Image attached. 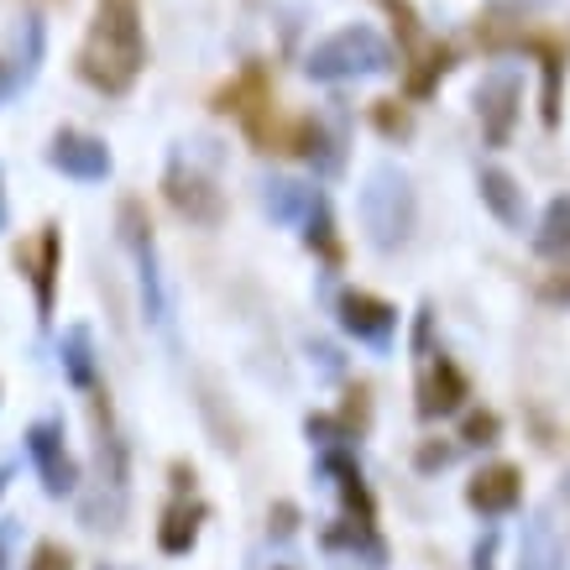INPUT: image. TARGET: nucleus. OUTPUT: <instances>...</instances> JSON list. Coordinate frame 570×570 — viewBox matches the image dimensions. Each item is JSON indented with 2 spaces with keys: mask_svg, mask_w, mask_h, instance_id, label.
<instances>
[{
  "mask_svg": "<svg viewBox=\"0 0 570 570\" xmlns=\"http://www.w3.org/2000/svg\"><path fill=\"white\" fill-rule=\"evenodd\" d=\"M288 153L304 157L320 178H335L346 168V131H341V126H325L320 116H309V121H298L294 131H288Z\"/></svg>",
  "mask_w": 570,
  "mask_h": 570,
  "instance_id": "obj_15",
  "label": "nucleus"
},
{
  "mask_svg": "<svg viewBox=\"0 0 570 570\" xmlns=\"http://www.w3.org/2000/svg\"><path fill=\"white\" fill-rule=\"evenodd\" d=\"M58 366H63V382L79 387V393H95V387H100V356H95L89 325L63 330V341H58Z\"/></svg>",
  "mask_w": 570,
  "mask_h": 570,
  "instance_id": "obj_19",
  "label": "nucleus"
},
{
  "mask_svg": "<svg viewBox=\"0 0 570 570\" xmlns=\"http://www.w3.org/2000/svg\"><path fill=\"white\" fill-rule=\"evenodd\" d=\"M141 69H147L141 0H100L79 48V79L100 95H126L141 79Z\"/></svg>",
  "mask_w": 570,
  "mask_h": 570,
  "instance_id": "obj_1",
  "label": "nucleus"
},
{
  "mask_svg": "<svg viewBox=\"0 0 570 570\" xmlns=\"http://www.w3.org/2000/svg\"><path fill=\"white\" fill-rule=\"evenodd\" d=\"M498 434H502V419L492 414V409H476V414H466V424H461V450L498 445Z\"/></svg>",
  "mask_w": 570,
  "mask_h": 570,
  "instance_id": "obj_26",
  "label": "nucleus"
},
{
  "mask_svg": "<svg viewBox=\"0 0 570 570\" xmlns=\"http://www.w3.org/2000/svg\"><path fill=\"white\" fill-rule=\"evenodd\" d=\"M539 294L550 298V304H570V262H560V273L544 277V288Z\"/></svg>",
  "mask_w": 570,
  "mask_h": 570,
  "instance_id": "obj_31",
  "label": "nucleus"
},
{
  "mask_svg": "<svg viewBox=\"0 0 570 570\" xmlns=\"http://www.w3.org/2000/svg\"><path fill=\"white\" fill-rule=\"evenodd\" d=\"M116 230H121V246L137 262V288H141V314L153 325H168V283H163V267H157V236L153 220L137 199H126L121 215H116Z\"/></svg>",
  "mask_w": 570,
  "mask_h": 570,
  "instance_id": "obj_4",
  "label": "nucleus"
},
{
  "mask_svg": "<svg viewBox=\"0 0 570 570\" xmlns=\"http://www.w3.org/2000/svg\"><path fill=\"white\" fill-rule=\"evenodd\" d=\"M519 502H523V471L513 461H492L466 482V508L487 523L519 513Z\"/></svg>",
  "mask_w": 570,
  "mask_h": 570,
  "instance_id": "obj_12",
  "label": "nucleus"
},
{
  "mask_svg": "<svg viewBox=\"0 0 570 570\" xmlns=\"http://www.w3.org/2000/svg\"><path fill=\"white\" fill-rule=\"evenodd\" d=\"M320 199H325V194L314 189V184H298V178H267V184H262V209H267L277 225H294V230L309 220V209L320 205Z\"/></svg>",
  "mask_w": 570,
  "mask_h": 570,
  "instance_id": "obj_20",
  "label": "nucleus"
},
{
  "mask_svg": "<svg viewBox=\"0 0 570 570\" xmlns=\"http://www.w3.org/2000/svg\"><path fill=\"white\" fill-rule=\"evenodd\" d=\"M519 48H534L539 52V69H544V105H539V116L544 126H560V85H566V58L554 42H539V37H519Z\"/></svg>",
  "mask_w": 570,
  "mask_h": 570,
  "instance_id": "obj_21",
  "label": "nucleus"
},
{
  "mask_svg": "<svg viewBox=\"0 0 570 570\" xmlns=\"http://www.w3.org/2000/svg\"><path fill=\"white\" fill-rule=\"evenodd\" d=\"M519 570H566V544H560V529H554L550 508H534L529 523H523Z\"/></svg>",
  "mask_w": 570,
  "mask_h": 570,
  "instance_id": "obj_17",
  "label": "nucleus"
},
{
  "mask_svg": "<svg viewBox=\"0 0 570 570\" xmlns=\"http://www.w3.org/2000/svg\"><path fill=\"white\" fill-rule=\"evenodd\" d=\"M471 570H498V529H487L471 550Z\"/></svg>",
  "mask_w": 570,
  "mask_h": 570,
  "instance_id": "obj_30",
  "label": "nucleus"
},
{
  "mask_svg": "<svg viewBox=\"0 0 570 570\" xmlns=\"http://www.w3.org/2000/svg\"><path fill=\"white\" fill-rule=\"evenodd\" d=\"M63 440H69V434H63V419H37L32 430H27V455H32L48 498H73V492H79V461L69 455Z\"/></svg>",
  "mask_w": 570,
  "mask_h": 570,
  "instance_id": "obj_9",
  "label": "nucleus"
},
{
  "mask_svg": "<svg viewBox=\"0 0 570 570\" xmlns=\"http://www.w3.org/2000/svg\"><path fill=\"white\" fill-rule=\"evenodd\" d=\"M294 519H298V508H294V502H277V539H288V534H294Z\"/></svg>",
  "mask_w": 570,
  "mask_h": 570,
  "instance_id": "obj_35",
  "label": "nucleus"
},
{
  "mask_svg": "<svg viewBox=\"0 0 570 570\" xmlns=\"http://www.w3.org/2000/svg\"><path fill=\"white\" fill-rule=\"evenodd\" d=\"M17 534H21V523H17V519L0 523V570H11V550H17Z\"/></svg>",
  "mask_w": 570,
  "mask_h": 570,
  "instance_id": "obj_34",
  "label": "nucleus"
},
{
  "mask_svg": "<svg viewBox=\"0 0 570 570\" xmlns=\"http://www.w3.org/2000/svg\"><path fill=\"white\" fill-rule=\"evenodd\" d=\"M48 163L58 168L63 178H79V184H100L110 178V147L100 137H89V131H58L48 147Z\"/></svg>",
  "mask_w": 570,
  "mask_h": 570,
  "instance_id": "obj_13",
  "label": "nucleus"
},
{
  "mask_svg": "<svg viewBox=\"0 0 570 570\" xmlns=\"http://www.w3.org/2000/svg\"><path fill=\"white\" fill-rule=\"evenodd\" d=\"M372 116H377V131H382V137H409V131H414L409 110H403L397 100H377V110H372Z\"/></svg>",
  "mask_w": 570,
  "mask_h": 570,
  "instance_id": "obj_28",
  "label": "nucleus"
},
{
  "mask_svg": "<svg viewBox=\"0 0 570 570\" xmlns=\"http://www.w3.org/2000/svg\"><path fill=\"white\" fill-rule=\"evenodd\" d=\"M414 409L424 424H434V419H450L466 409L471 397V377L455 366V356H445V351H430L424 356V366H419V382H414Z\"/></svg>",
  "mask_w": 570,
  "mask_h": 570,
  "instance_id": "obj_6",
  "label": "nucleus"
},
{
  "mask_svg": "<svg viewBox=\"0 0 570 570\" xmlns=\"http://www.w3.org/2000/svg\"><path fill=\"white\" fill-rule=\"evenodd\" d=\"M304 434H309V445L314 450H330V445H356L362 440V430L351 424V419H330V414H309L304 419Z\"/></svg>",
  "mask_w": 570,
  "mask_h": 570,
  "instance_id": "obj_25",
  "label": "nucleus"
},
{
  "mask_svg": "<svg viewBox=\"0 0 570 570\" xmlns=\"http://www.w3.org/2000/svg\"><path fill=\"white\" fill-rule=\"evenodd\" d=\"M314 471L335 487V498H341V513L346 519H362V523H377V498H372V487H366L362 466H356V455L346 445H330L314 455Z\"/></svg>",
  "mask_w": 570,
  "mask_h": 570,
  "instance_id": "obj_11",
  "label": "nucleus"
},
{
  "mask_svg": "<svg viewBox=\"0 0 570 570\" xmlns=\"http://www.w3.org/2000/svg\"><path fill=\"white\" fill-rule=\"evenodd\" d=\"M476 189H482V205L498 215L508 230H523L529 225V194L513 174H502V168H482L476 174Z\"/></svg>",
  "mask_w": 570,
  "mask_h": 570,
  "instance_id": "obj_18",
  "label": "nucleus"
},
{
  "mask_svg": "<svg viewBox=\"0 0 570 570\" xmlns=\"http://www.w3.org/2000/svg\"><path fill=\"white\" fill-rule=\"evenodd\" d=\"M11 89H21V85H17V73H11V69H6V63H0V100H6Z\"/></svg>",
  "mask_w": 570,
  "mask_h": 570,
  "instance_id": "obj_36",
  "label": "nucleus"
},
{
  "mask_svg": "<svg viewBox=\"0 0 570 570\" xmlns=\"http://www.w3.org/2000/svg\"><path fill=\"white\" fill-rule=\"evenodd\" d=\"M6 487H11V466H0V498H6Z\"/></svg>",
  "mask_w": 570,
  "mask_h": 570,
  "instance_id": "obj_37",
  "label": "nucleus"
},
{
  "mask_svg": "<svg viewBox=\"0 0 570 570\" xmlns=\"http://www.w3.org/2000/svg\"><path fill=\"white\" fill-rule=\"evenodd\" d=\"M21 570H73V554L63 550V544H52V539H48V544H37L32 560H27Z\"/></svg>",
  "mask_w": 570,
  "mask_h": 570,
  "instance_id": "obj_29",
  "label": "nucleus"
},
{
  "mask_svg": "<svg viewBox=\"0 0 570 570\" xmlns=\"http://www.w3.org/2000/svg\"><path fill=\"white\" fill-rule=\"evenodd\" d=\"M393 48L377 27H341L335 37L314 42L309 58H304V73L320 79V85H346V79H377V73H393Z\"/></svg>",
  "mask_w": 570,
  "mask_h": 570,
  "instance_id": "obj_3",
  "label": "nucleus"
},
{
  "mask_svg": "<svg viewBox=\"0 0 570 570\" xmlns=\"http://www.w3.org/2000/svg\"><path fill=\"white\" fill-rule=\"evenodd\" d=\"M356 215H362L366 242L377 252H397L409 246L419 220V194L409 184V174L397 163H372L362 178V194H356Z\"/></svg>",
  "mask_w": 570,
  "mask_h": 570,
  "instance_id": "obj_2",
  "label": "nucleus"
},
{
  "mask_svg": "<svg viewBox=\"0 0 570 570\" xmlns=\"http://www.w3.org/2000/svg\"><path fill=\"white\" fill-rule=\"evenodd\" d=\"M320 544H325V554H341V560H351V566H362V570H387V544H382L377 523L335 513V519L325 523Z\"/></svg>",
  "mask_w": 570,
  "mask_h": 570,
  "instance_id": "obj_14",
  "label": "nucleus"
},
{
  "mask_svg": "<svg viewBox=\"0 0 570 570\" xmlns=\"http://www.w3.org/2000/svg\"><path fill=\"white\" fill-rule=\"evenodd\" d=\"M309 356L320 362V372H325V377H341V356H335V346H325V341H309Z\"/></svg>",
  "mask_w": 570,
  "mask_h": 570,
  "instance_id": "obj_33",
  "label": "nucleus"
},
{
  "mask_svg": "<svg viewBox=\"0 0 570 570\" xmlns=\"http://www.w3.org/2000/svg\"><path fill=\"white\" fill-rule=\"evenodd\" d=\"M100 570H121V566H100Z\"/></svg>",
  "mask_w": 570,
  "mask_h": 570,
  "instance_id": "obj_39",
  "label": "nucleus"
},
{
  "mask_svg": "<svg viewBox=\"0 0 570 570\" xmlns=\"http://www.w3.org/2000/svg\"><path fill=\"white\" fill-rule=\"evenodd\" d=\"M209 508L199 498H184L178 492L168 508H163V523H157V550L163 554H189L199 544V529H205Z\"/></svg>",
  "mask_w": 570,
  "mask_h": 570,
  "instance_id": "obj_16",
  "label": "nucleus"
},
{
  "mask_svg": "<svg viewBox=\"0 0 570 570\" xmlns=\"http://www.w3.org/2000/svg\"><path fill=\"white\" fill-rule=\"evenodd\" d=\"M534 252L544 262H570V194L550 199V209H544V220L534 230Z\"/></svg>",
  "mask_w": 570,
  "mask_h": 570,
  "instance_id": "obj_22",
  "label": "nucleus"
},
{
  "mask_svg": "<svg viewBox=\"0 0 570 570\" xmlns=\"http://www.w3.org/2000/svg\"><path fill=\"white\" fill-rule=\"evenodd\" d=\"M335 320H341V330L356 346H372L377 356H387L397 341V309L387 298L366 294V288H341L335 294Z\"/></svg>",
  "mask_w": 570,
  "mask_h": 570,
  "instance_id": "obj_5",
  "label": "nucleus"
},
{
  "mask_svg": "<svg viewBox=\"0 0 570 570\" xmlns=\"http://www.w3.org/2000/svg\"><path fill=\"white\" fill-rule=\"evenodd\" d=\"M0 230H6V189H0Z\"/></svg>",
  "mask_w": 570,
  "mask_h": 570,
  "instance_id": "obj_38",
  "label": "nucleus"
},
{
  "mask_svg": "<svg viewBox=\"0 0 570 570\" xmlns=\"http://www.w3.org/2000/svg\"><path fill=\"white\" fill-rule=\"evenodd\" d=\"M519 110H523L519 69H508V63H502V69L482 73V85H476V121H482L487 147H508V141H513Z\"/></svg>",
  "mask_w": 570,
  "mask_h": 570,
  "instance_id": "obj_8",
  "label": "nucleus"
},
{
  "mask_svg": "<svg viewBox=\"0 0 570 570\" xmlns=\"http://www.w3.org/2000/svg\"><path fill=\"white\" fill-rule=\"evenodd\" d=\"M414 58H419V63H414V73H409V95H414V100H424V95H430V89L450 73V48H440V42H424Z\"/></svg>",
  "mask_w": 570,
  "mask_h": 570,
  "instance_id": "obj_24",
  "label": "nucleus"
},
{
  "mask_svg": "<svg viewBox=\"0 0 570 570\" xmlns=\"http://www.w3.org/2000/svg\"><path fill=\"white\" fill-rule=\"evenodd\" d=\"M461 455V440H450V445H440V440H430V445H419V455H414V466L424 471V476H434V471H445L450 461Z\"/></svg>",
  "mask_w": 570,
  "mask_h": 570,
  "instance_id": "obj_27",
  "label": "nucleus"
},
{
  "mask_svg": "<svg viewBox=\"0 0 570 570\" xmlns=\"http://www.w3.org/2000/svg\"><path fill=\"white\" fill-rule=\"evenodd\" d=\"M17 267H21V277L32 283L37 320L48 325L52 304H58V273H63V230H58V225H42L32 242L17 252Z\"/></svg>",
  "mask_w": 570,
  "mask_h": 570,
  "instance_id": "obj_10",
  "label": "nucleus"
},
{
  "mask_svg": "<svg viewBox=\"0 0 570 570\" xmlns=\"http://www.w3.org/2000/svg\"><path fill=\"white\" fill-rule=\"evenodd\" d=\"M298 236H304V246L309 252H320L325 257V267H341V236H335V220H330V199H320V205L309 209V220L298 225Z\"/></svg>",
  "mask_w": 570,
  "mask_h": 570,
  "instance_id": "obj_23",
  "label": "nucleus"
},
{
  "mask_svg": "<svg viewBox=\"0 0 570 570\" xmlns=\"http://www.w3.org/2000/svg\"><path fill=\"white\" fill-rule=\"evenodd\" d=\"M430 325H434V309L419 304V320H414V356H430Z\"/></svg>",
  "mask_w": 570,
  "mask_h": 570,
  "instance_id": "obj_32",
  "label": "nucleus"
},
{
  "mask_svg": "<svg viewBox=\"0 0 570 570\" xmlns=\"http://www.w3.org/2000/svg\"><path fill=\"white\" fill-rule=\"evenodd\" d=\"M163 194H168V205L194 225H220L225 220V194L215 189V178L194 163V157L178 153L168 163V178H163Z\"/></svg>",
  "mask_w": 570,
  "mask_h": 570,
  "instance_id": "obj_7",
  "label": "nucleus"
}]
</instances>
